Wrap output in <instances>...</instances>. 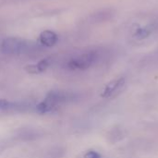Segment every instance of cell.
<instances>
[{"mask_svg": "<svg viewBox=\"0 0 158 158\" xmlns=\"http://www.w3.org/2000/svg\"><path fill=\"white\" fill-rule=\"evenodd\" d=\"M34 43L31 41H28L26 39L16 36L6 37L0 44L1 52L10 56L27 54L31 50L34 49Z\"/></svg>", "mask_w": 158, "mask_h": 158, "instance_id": "6da1fadb", "label": "cell"}, {"mask_svg": "<svg viewBox=\"0 0 158 158\" xmlns=\"http://www.w3.org/2000/svg\"><path fill=\"white\" fill-rule=\"evenodd\" d=\"M99 56L98 50H89L70 58L67 66L71 70H85L96 63Z\"/></svg>", "mask_w": 158, "mask_h": 158, "instance_id": "7a4b0ae2", "label": "cell"}, {"mask_svg": "<svg viewBox=\"0 0 158 158\" xmlns=\"http://www.w3.org/2000/svg\"><path fill=\"white\" fill-rule=\"evenodd\" d=\"M157 32L158 19H155V20H151L148 23L142 25V26L138 27L137 29H135L132 36L134 39L142 41V40L148 39L149 37H151L152 35H154Z\"/></svg>", "mask_w": 158, "mask_h": 158, "instance_id": "3957f363", "label": "cell"}, {"mask_svg": "<svg viewBox=\"0 0 158 158\" xmlns=\"http://www.w3.org/2000/svg\"><path fill=\"white\" fill-rule=\"evenodd\" d=\"M52 62H53V57L48 56V57H45V58L40 60L39 62H37L35 64L28 65L25 68V70L31 74H40V73L44 72L50 67Z\"/></svg>", "mask_w": 158, "mask_h": 158, "instance_id": "277c9868", "label": "cell"}, {"mask_svg": "<svg viewBox=\"0 0 158 158\" xmlns=\"http://www.w3.org/2000/svg\"><path fill=\"white\" fill-rule=\"evenodd\" d=\"M125 84V79L124 78H118L116 80L111 81L104 89L103 93H102V97H110L112 96L115 93L118 92L122 86Z\"/></svg>", "mask_w": 158, "mask_h": 158, "instance_id": "5b68a950", "label": "cell"}, {"mask_svg": "<svg viewBox=\"0 0 158 158\" xmlns=\"http://www.w3.org/2000/svg\"><path fill=\"white\" fill-rule=\"evenodd\" d=\"M71 94L68 93V92H63V91H53V92H50L45 100L50 102L51 104H53L55 106L57 105V104H60V103H63V102H66L68 101L69 99H71Z\"/></svg>", "mask_w": 158, "mask_h": 158, "instance_id": "8992f818", "label": "cell"}, {"mask_svg": "<svg viewBox=\"0 0 158 158\" xmlns=\"http://www.w3.org/2000/svg\"><path fill=\"white\" fill-rule=\"evenodd\" d=\"M58 42V36L56 32L46 30L39 35V43L46 47H52Z\"/></svg>", "mask_w": 158, "mask_h": 158, "instance_id": "52a82bcc", "label": "cell"}, {"mask_svg": "<svg viewBox=\"0 0 158 158\" xmlns=\"http://www.w3.org/2000/svg\"><path fill=\"white\" fill-rule=\"evenodd\" d=\"M20 106H21L16 102H12L7 99H0V110L3 111L15 110L17 108H19Z\"/></svg>", "mask_w": 158, "mask_h": 158, "instance_id": "ba28073f", "label": "cell"}, {"mask_svg": "<svg viewBox=\"0 0 158 158\" xmlns=\"http://www.w3.org/2000/svg\"><path fill=\"white\" fill-rule=\"evenodd\" d=\"M56 106L51 104L50 102L44 100L41 103H39L37 106H36V112H38L39 114H44V113H48V112H51Z\"/></svg>", "mask_w": 158, "mask_h": 158, "instance_id": "9c48e42d", "label": "cell"}, {"mask_svg": "<svg viewBox=\"0 0 158 158\" xmlns=\"http://www.w3.org/2000/svg\"><path fill=\"white\" fill-rule=\"evenodd\" d=\"M83 158H101V155L98 152H96V151L91 150V151H88L84 155Z\"/></svg>", "mask_w": 158, "mask_h": 158, "instance_id": "30bf717a", "label": "cell"}]
</instances>
